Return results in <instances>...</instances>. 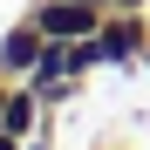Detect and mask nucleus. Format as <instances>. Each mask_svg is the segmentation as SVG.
Wrapping results in <instances>:
<instances>
[{"instance_id": "1", "label": "nucleus", "mask_w": 150, "mask_h": 150, "mask_svg": "<svg viewBox=\"0 0 150 150\" xmlns=\"http://www.w3.org/2000/svg\"><path fill=\"white\" fill-rule=\"evenodd\" d=\"M34 28L48 41H89V34H103V7H89V0H48L34 14Z\"/></svg>"}, {"instance_id": "2", "label": "nucleus", "mask_w": 150, "mask_h": 150, "mask_svg": "<svg viewBox=\"0 0 150 150\" xmlns=\"http://www.w3.org/2000/svg\"><path fill=\"white\" fill-rule=\"evenodd\" d=\"M41 48H48V34H41L34 21H28V28H21V34L7 41V55H0V68H28V75H34V62H41Z\"/></svg>"}, {"instance_id": "3", "label": "nucleus", "mask_w": 150, "mask_h": 150, "mask_svg": "<svg viewBox=\"0 0 150 150\" xmlns=\"http://www.w3.org/2000/svg\"><path fill=\"white\" fill-rule=\"evenodd\" d=\"M28 123H34V96H7V109H0V130H7V137H21Z\"/></svg>"}, {"instance_id": "4", "label": "nucleus", "mask_w": 150, "mask_h": 150, "mask_svg": "<svg viewBox=\"0 0 150 150\" xmlns=\"http://www.w3.org/2000/svg\"><path fill=\"white\" fill-rule=\"evenodd\" d=\"M0 150H14V137H7V130H0Z\"/></svg>"}, {"instance_id": "5", "label": "nucleus", "mask_w": 150, "mask_h": 150, "mask_svg": "<svg viewBox=\"0 0 150 150\" xmlns=\"http://www.w3.org/2000/svg\"><path fill=\"white\" fill-rule=\"evenodd\" d=\"M0 109H7V96H0Z\"/></svg>"}]
</instances>
